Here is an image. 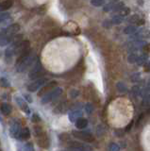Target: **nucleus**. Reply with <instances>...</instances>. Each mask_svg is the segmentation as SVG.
<instances>
[{
	"mask_svg": "<svg viewBox=\"0 0 150 151\" xmlns=\"http://www.w3.org/2000/svg\"><path fill=\"white\" fill-rule=\"evenodd\" d=\"M62 93V88H54L51 91H49L48 93H46L45 94H44L43 98H42L41 102L43 104H47L50 101L54 100V99L58 98L60 94Z\"/></svg>",
	"mask_w": 150,
	"mask_h": 151,
	"instance_id": "nucleus-1",
	"label": "nucleus"
},
{
	"mask_svg": "<svg viewBox=\"0 0 150 151\" xmlns=\"http://www.w3.org/2000/svg\"><path fill=\"white\" fill-rule=\"evenodd\" d=\"M35 63V57L31 56V54L27 57L26 60H24L21 63L16 65V68L18 72H25L27 69H29L32 67V65Z\"/></svg>",
	"mask_w": 150,
	"mask_h": 151,
	"instance_id": "nucleus-2",
	"label": "nucleus"
},
{
	"mask_svg": "<svg viewBox=\"0 0 150 151\" xmlns=\"http://www.w3.org/2000/svg\"><path fill=\"white\" fill-rule=\"evenodd\" d=\"M72 134L74 137H76L77 139L82 140L84 142H87V143H92V142L95 141V137L93 136L92 133L88 131H78V130H74L72 132Z\"/></svg>",
	"mask_w": 150,
	"mask_h": 151,
	"instance_id": "nucleus-3",
	"label": "nucleus"
},
{
	"mask_svg": "<svg viewBox=\"0 0 150 151\" xmlns=\"http://www.w3.org/2000/svg\"><path fill=\"white\" fill-rule=\"evenodd\" d=\"M43 73H44V69L41 66L40 63H37L36 64L34 63V64L32 65V67H31L30 73H29V78H31V79L40 78L42 76H43Z\"/></svg>",
	"mask_w": 150,
	"mask_h": 151,
	"instance_id": "nucleus-4",
	"label": "nucleus"
},
{
	"mask_svg": "<svg viewBox=\"0 0 150 151\" xmlns=\"http://www.w3.org/2000/svg\"><path fill=\"white\" fill-rule=\"evenodd\" d=\"M46 81H47V78H37L34 82L30 83L29 86H27V90H29V92H36L37 90H39L41 87H43L46 83Z\"/></svg>",
	"mask_w": 150,
	"mask_h": 151,
	"instance_id": "nucleus-5",
	"label": "nucleus"
},
{
	"mask_svg": "<svg viewBox=\"0 0 150 151\" xmlns=\"http://www.w3.org/2000/svg\"><path fill=\"white\" fill-rule=\"evenodd\" d=\"M37 144H38L41 147H47L50 144V142H49L48 137L45 134H44V132H42L41 134L37 135Z\"/></svg>",
	"mask_w": 150,
	"mask_h": 151,
	"instance_id": "nucleus-6",
	"label": "nucleus"
},
{
	"mask_svg": "<svg viewBox=\"0 0 150 151\" xmlns=\"http://www.w3.org/2000/svg\"><path fill=\"white\" fill-rule=\"evenodd\" d=\"M56 86H57V82L54 81V80H53V81H50L49 83L44 84L43 87H41L40 92L38 93V96H44V94H45L46 93H48V92L51 91L52 89H54Z\"/></svg>",
	"mask_w": 150,
	"mask_h": 151,
	"instance_id": "nucleus-7",
	"label": "nucleus"
},
{
	"mask_svg": "<svg viewBox=\"0 0 150 151\" xmlns=\"http://www.w3.org/2000/svg\"><path fill=\"white\" fill-rule=\"evenodd\" d=\"M15 101L17 103V105L20 107V109L23 111H25L26 113H29L30 112L29 108V106H27V103L26 102V100L24 98H22L19 96H15Z\"/></svg>",
	"mask_w": 150,
	"mask_h": 151,
	"instance_id": "nucleus-8",
	"label": "nucleus"
},
{
	"mask_svg": "<svg viewBox=\"0 0 150 151\" xmlns=\"http://www.w3.org/2000/svg\"><path fill=\"white\" fill-rule=\"evenodd\" d=\"M19 30H20V26L18 25V24H11L10 26L7 27V28L5 29V32H4V34L14 36Z\"/></svg>",
	"mask_w": 150,
	"mask_h": 151,
	"instance_id": "nucleus-9",
	"label": "nucleus"
},
{
	"mask_svg": "<svg viewBox=\"0 0 150 151\" xmlns=\"http://www.w3.org/2000/svg\"><path fill=\"white\" fill-rule=\"evenodd\" d=\"M72 146L71 147H69L68 149L69 150H92L93 148L90 147V146H88L86 145H83V144H80V143H78V142H73L71 144Z\"/></svg>",
	"mask_w": 150,
	"mask_h": 151,
	"instance_id": "nucleus-10",
	"label": "nucleus"
},
{
	"mask_svg": "<svg viewBox=\"0 0 150 151\" xmlns=\"http://www.w3.org/2000/svg\"><path fill=\"white\" fill-rule=\"evenodd\" d=\"M65 28H66L69 32L73 33L75 35H78V34H79V32H80V28H79L77 24L74 22H68Z\"/></svg>",
	"mask_w": 150,
	"mask_h": 151,
	"instance_id": "nucleus-11",
	"label": "nucleus"
},
{
	"mask_svg": "<svg viewBox=\"0 0 150 151\" xmlns=\"http://www.w3.org/2000/svg\"><path fill=\"white\" fill-rule=\"evenodd\" d=\"M21 131V126L18 122L13 123V124L11 126V135L14 138H18L19 136V133Z\"/></svg>",
	"mask_w": 150,
	"mask_h": 151,
	"instance_id": "nucleus-12",
	"label": "nucleus"
},
{
	"mask_svg": "<svg viewBox=\"0 0 150 151\" xmlns=\"http://www.w3.org/2000/svg\"><path fill=\"white\" fill-rule=\"evenodd\" d=\"M75 123H76L77 129H86L88 126V120L83 117L78 118V119L75 121Z\"/></svg>",
	"mask_w": 150,
	"mask_h": 151,
	"instance_id": "nucleus-13",
	"label": "nucleus"
},
{
	"mask_svg": "<svg viewBox=\"0 0 150 151\" xmlns=\"http://www.w3.org/2000/svg\"><path fill=\"white\" fill-rule=\"evenodd\" d=\"M136 37L141 38V39H149L150 38V30L147 28H143L138 31V33L136 34Z\"/></svg>",
	"mask_w": 150,
	"mask_h": 151,
	"instance_id": "nucleus-14",
	"label": "nucleus"
},
{
	"mask_svg": "<svg viewBox=\"0 0 150 151\" xmlns=\"http://www.w3.org/2000/svg\"><path fill=\"white\" fill-rule=\"evenodd\" d=\"M30 137V131L29 129V127H24V129H21V131L19 133L18 138L21 140H27Z\"/></svg>",
	"mask_w": 150,
	"mask_h": 151,
	"instance_id": "nucleus-15",
	"label": "nucleus"
},
{
	"mask_svg": "<svg viewBox=\"0 0 150 151\" xmlns=\"http://www.w3.org/2000/svg\"><path fill=\"white\" fill-rule=\"evenodd\" d=\"M0 111H1L3 114L9 115V114H11V107L10 104H8V103H2L1 105H0Z\"/></svg>",
	"mask_w": 150,
	"mask_h": 151,
	"instance_id": "nucleus-16",
	"label": "nucleus"
},
{
	"mask_svg": "<svg viewBox=\"0 0 150 151\" xmlns=\"http://www.w3.org/2000/svg\"><path fill=\"white\" fill-rule=\"evenodd\" d=\"M81 115H82V112L79 110H74L69 113V119L71 122H75L78 118L81 117Z\"/></svg>",
	"mask_w": 150,
	"mask_h": 151,
	"instance_id": "nucleus-17",
	"label": "nucleus"
},
{
	"mask_svg": "<svg viewBox=\"0 0 150 151\" xmlns=\"http://www.w3.org/2000/svg\"><path fill=\"white\" fill-rule=\"evenodd\" d=\"M147 60H148V55H147V53H144V54H142L138 57V60L136 61V63L140 66H143Z\"/></svg>",
	"mask_w": 150,
	"mask_h": 151,
	"instance_id": "nucleus-18",
	"label": "nucleus"
},
{
	"mask_svg": "<svg viewBox=\"0 0 150 151\" xmlns=\"http://www.w3.org/2000/svg\"><path fill=\"white\" fill-rule=\"evenodd\" d=\"M13 4L12 0H5L2 3H0V11H6V9H9Z\"/></svg>",
	"mask_w": 150,
	"mask_h": 151,
	"instance_id": "nucleus-19",
	"label": "nucleus"
},
{
	"mask_svg": "<svg viewBox=\"0 0 150 151\" xmlns=\"http://www.w3.org/2000/svg\"><path fill=\"white\" fill-rule=\"evenodd\" d=\"M123 21H124L123 16H121L120 14H116V15L112 16V18H111L112 25H120V24L123 23Z\"/></svg>",
	"mask_w": 150,
	"mask_h": 151,
	"instance_id": "nucleus-20",
	"label": "nucleus"
},
{
	"mask_svg": "<svg viewBox=\"0 0 150 151\" xmlns=\"http://www.w3.org/2000/svg\"><path fill=\"white\" fill-rule=\"evenodd\" d=\"M136 31H137V27L136 26H128L124 29L125 34H133V33H136Z\"/></svg>",
	"mask_w": 150,
	"mask_h": 151,
	"instance_id": "nucleus-21",
	"label": "nucleus"
},
{
	"mask_svg": "<svg viewBox=\"0 0 150 151\" xmlns=\"http://www.w3.org/2000/svg\"><path fill=\"white\" fill-rule=\"evenodd\" d=\"M138 57H139V55L137 53H135V52H133V53H131L130 55H128V61L131 64L136 63V61H137V60H138Z\"/></svg>",
	"mask_w": 150,
	"mask_h": 151,
	"instance_id": "nucleus-22",
	"label": "nucleus"
},
{
	"mask_svg": "<svg viewBox=\"0 0 150 151\" xmlns=\"http://www.w3.org/2000/svg\"><path fill=\"white\" fill-rule=\"evenodd\" d=\"M116 88L120 93H126L128 92V87L126 86V84L123 82H118L116 84Z\"/></svg>",
	"mask_w": 150,
	"mask_h": 151,
	"instance_id": "nucleus-23",
	"label": "nucleus"
},
{
	"mask_svg": "<svg viewBox=\"0 0 150 151\" xmlns=\"http://www.w3.org/2000/svg\"><path fill=\"white\" fill-rule=\"evenodd\" d=\"M118 13L120 14L121 16H128V14L130 13V9H129V8H126V7H123V8H121V9L118 12Z\"/></svg>",
	"mask_w": 150,
	"mask_h": 151,
	"instance_id": "nucleus-24",
	"label": "nucleus"
},
{
	"mask_svg": "<svg viewBox=\"0 0 150 151\" xmlns=\"http://www.w3.org/2000/svg\"><path fill=\"white\" fill-rule=\"evenodd\" d=\"M140 19H141V17H140L139 15H137V14H134V15L130 16V17L128 19V21L130 22V23H133V24H137Z\"/></svg>",
	"mask_w": 150,
	"mask_h": 151,
	"instance_id": "nucleus-25",
	"label": "nucleus"
},
{
	"mask_svg": "<svg viewBox=\"0 0 150 151\" xmlns=\"http://www.w3.org/2000/svg\"><path fill=\"white\" fill-rule=\"evenodd\" d=\"M104 0H91V4L95 7H101L104 5Z\"/></svg>",
	"mask_w": 150,
	"mask_h": 151,
	"instance_id": "nucleus-26",
	"label": "nucleus"
},
{
	"mask_svg": "<svg viewBox=\"0 0 150 151\" xmlns=\"http://www.w3.org/2000/svg\"><path fill=\"white\" fill-rule=\"evenodd\" d=\"M113 6H114V3H113V2H111L110 4H107V5H105L104 8H103V11L106 12H111L112 9H113Z\"/></svg>",
	"mask_w": 150,
	"mask_h": 151,
	"instance_id": "nucleus-27",
	"label": "nucleus"
},
{
	"mask_svg": "<svg viewBox=\"0 0 150 151\" xmlns=\"http://www.w3.org/2000/svg\"><path fill=\"white\" fill-rule=\"evenodd\" d=\"M65 111H66V108H65V103H62V104H60V105H59L54 111L55 112H63Z\"/></svg>",
	"mask_w": 150,
	"mask_h": 151,
	"instance_id": "nucleus-28",
	"label": "nucleus"
},
{
	"mask_svg": "<svg viewBox=\"0 0 150 151\" xmlns=\"http://www.w3.org/2000/svg\"><path fill=\"white\" fill-rule=\"evenodd\" d=\"M78 94H79V92L78 91V90H76V89L71 90V91H70V93H69V96H70V97H71V98H76V97H78Z\"/></svg>",
	"mask_w": 150,
	"mask_h": 151,
	"instance_id": "nucleus-29",
	"label": "nucleus"
},
{
	"mask_svg": "<svg viewBox=\"0 0 150 151\" xmlns=\"http://www.w3.org/2000/svg\"><path fill=\"white\" fill-rule=\"evenodd\" d=\"M139 80H141V74L140 73H136L132 75V78H131V81L132 82H138Z\"/></svg>",
	"mask_w": 150,
	"mask_h": 151,
	"instance_id": "nucleus-30",
	"label": "nucleus"
},
{
	"mask_svg": "<svg viewBox=\"0 0 150 151\" xmlns=\"http://www.w3.org/2000/svg\"><path fill=\"white\" fill-rule=\"evenodd\" d=\"M85 111H86V112L88 113V114H91V113L93 111V106L92 105L91 103L86 104V106H85Z\"/></svg>",
	"mask_w": 150,
	"mask_h": 151,
	"instance_id": "nucleus-31",
	"label": "nucleus"
},
{
	"mask_svg": "<svg viewBox=\"0 0 150 151\" xmlns=\"http://www.w3.org/2000/svg\"><path fill=\"white\" fill-rule=\"evenodd\" d=\"M0 84H1V86L2 87H5V88H8V87H10V82L8 81V79L7 78H1L0 79Z\"/></svg>",
	"mask_w": 150,
	"mask_h": 151,
	"instance_id": "nucleus-32",
	"label": "nucleus"
},
{
	"mask_svg": "<svg viewBox=\"0 0 150 151\" xmlns=\"http://www.w3.org/2000/svg\"><path fill=\"white\" fill-rule=\"evenodd\" d=\"M109 149H110L111 151H118V150H120V147H119V145H117V144H115V143H111V144L110 145V146H109Z\"/></svg>",
	"mask_w": 150,
	"mask_h": 151,
	"instance_id": "nucleus-33",
	"label": "nucleus"
},
{
	"mask_svg": "<svg viewBox=\"0 0 150 151\" xmlns=\"http://www.w3.org/2000/svg\"><path fill=\"white\" fill-rule=\"evenodd\" d=\"M9 17H10V14L9 13H5V12H2V13H0V23L3 22V21H5L6 19H8Z\"/></svg>",
	"mask_w": 150,
	"mask_h": 151,
	"instance_id": "nucleus-34",
	"label": "nucleus"
},
{
	"mask_svg": "<svg viewBox=\"0 0 150 151\" xmlns=\"http://www.w3.org/2000/svg\"><path fill=\"white\" fill-rule=\"evenodd\" d=\"M142 48L144 53H150V42L149 44H144Z\"/></svg>",
	"mask_w": 150,
	"mask_h": 151,
	"instance_id": "nucleus-35",
	"label": "nucleus"
},
{
	"mask_svg": "<svg viewBox=\"0 0 150 151\" xmlns=\"http://www.w3.org/2000/svg\"><path fill=\"white\" fill-rule=\"evenodd\" d=\"M112 26V23L111 20H105L104 22H103V27H106V28H111Z\"/></svg>",
	"mask_w": 150,
	"mask_h": 151,
	"instance_id": "nucleus-36",
	"label": "nucleus"
},
{
	"mask_svg": "<svg viewBox=\"0 0 150 151\" xmlns=\"http://www.w3.org/2000/svg\"><path fill=\"white\" fill-rule=\"evenodd\" d=\"M31 120H32V122H40L41 121V118L39 117V115L37 114V113H34L33 114V116H32V118H31Z\"/></svg>",
	"mask_w": 150,
	"mask_h": 151,
	"instance_id": "nucleus-37",
	"label": "nucleus"
},
{
	"mask_svg": "<svg viewBox=\"0 0 150 151\" xmlns=\"http://www.w3.org/2000/svg\"><path fill=\"white\" fill-rule=\"evenodd\" d=\"M25 149L26 150H33V146H32V144H26L25 145Z\"/></svg>",
	"mask_w": 150,
	"mask_h": 151,
	"instance_id": "nucleus-38",
	"label": "nucleus"
},
{
	"mask_svg": "<svg viewBox=\"0 0 150 151\" xmlns=\"http://www.w3.org/2000/svg\"><path fill=\"white\" fill-rule=\"evenodd\" d=\"M144 24V19H142V18H141L140 20L138 21V23L136 24V25H137V26H143Z\"/></svg>",
	"mask_w": 150,
	"mask_h": 151,
	"instance_id": "nucleus-39",
	"label": "nucleus"
},
{
	"mask_svg": "<svg viewBox=\"0 0 150 151\" xmlns=\"http://www.w3.org/2000/svg\"><path fill=\"white\" fill-rule=\"evenodd\" d=\"M132 125H133V121H132V122H130V124L126 127V131H129L130 129H131V127H132Z\"/></svg>",
	"mask_w": 150,
	"mask_h": 151,
	"instance_id": "nucleus-40",
	"label": "nucleus"
},
{
	"mask_svg": "<svg viewBox=\"0 0 150 151\" xmlns=\"http://www.w3.org/2000/svg\"><path fill=\"white\" fill-rule=\"evenodd\" d=\"M25 97L27 98V100H29V102H31L32 100L30 99V96H27V94H25Z\"/></svg>",
	"mask_w": 150,
	"mask_h": 151,
	"instance_id": "nucleus-41",
	"label": "nucleus"
},
{
	"mask_svg": "<svg viewBox=\"0 0 150 151\" xmlns=\"http://www.w3.org/2000/svg\"><path fill=\"white\" fill-rule=\"evenodd\" d=\"M111 2H113V3H116V2H119V0H111Z\"/></svg>",
	"mask_w": 150,
	"mask_h": 151,
	"instance_id": "nucleus-42",
	"label": "nucleus"
},
{
	"mask_svg": "<svg viewBox=\"0 0 150 151\" xmlns=\"http://www.w3.org/2000/svg\"><path fill=\"white\" fill-rule=\"evenodd\" d=\"M148 89L150 90V79H149V81H148Z\"/></svg>",
	"mask_w": 150,
	"mask_h": 151,
	"instance_id": "nucleus-43",
	"label": "nucleus"
},
{
	"mask_svg": "<svg viewBox=\"0 0 150 151\" xmlns=\"http://www.w3.org/2000/svg\"><path fill=\"white\" fill-rule=\"evenodd\" d=\"M148 63H149V64H150V60H149V61H148Z\"/></svg>",
	"mask_w": 150,
	"mask_h": 151,
	"instance_id": "nucleus-44",
	"label": "nucleus"
},
{
	"mask_svg": "<svg viewBox=\"0 0 150 151\" xmlns=\"http://www.w3.org/2000/svg\"><path fill=\"white\" fill-rule=\"evenodd\" d=\"M0 36H1V33H0Z\"/></svg>",
	"mask_w": 150,
	"mask_h": 151,
	"instance_id": "nucleus-45",
	"label": "nucleus"
},
{
	"mask_svg": "<svg viewBox=\"0 0 150 151\" xmlns=\"http://www.w3.org/2000/svg\"><path fill=\"white\" fill-rule=\"evenodd\" d=\"M0 120H1V119H0Z\"/></svg>",
	"mask_w": 150,
	"mask_h": 151,
	"instance_id": "nucleus-46",
	"label": "nucleus"
}]
</instances>
